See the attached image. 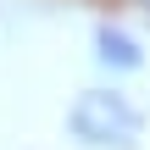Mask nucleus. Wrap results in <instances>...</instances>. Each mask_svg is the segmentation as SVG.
I'll list each match as a JSON object with an SVG mask.
<instances>
[{
    "instance_id": "f257e3e1",
    "label": "nucleus",
    "mask_w": 150,
    "mask_h": 150,
    "mask_svg": "<svg viewBox=\"0 0 150 150\" xmlns=\"http://www.w3.org/2000/svg\"><path fill=\"white\" fill-rule=\"evenodd\" d=\"M67 128L89 150H134L145 134V117L122 89H83L67 106Z\"/></svg>"
},
{
    "instance_id": "f03ea898",
    "label": "nucleus",
    "mask_w": 150,
    "mask_h": 150,
    "mask_svg": "<svg viewBox=\"0 0 150 150\" xmlns=\"http://www.w3.org/2000/svg\"><path fill=\"white\" fill-rule=\"evenodd\" d=\"M95 56H100L106 67H117V72H134V67L145 61V56H139V45H134L122 28H100V33H95Z\"/></svg>"
},
{
    "instance_id": "7ed1b4c3",
    "label": "nucleus",
    "mask_w": 150,
    "mask_h": 150,
    "mask_svg": "<svg viewBox=\"0 0 150 150\" xmlns=\"http://www.w3.org/2000/svg\"><path fill=\"white\" fill-rule=\"evenodd\" d=\"M128 6H134V11H145V17H150V0H128Z\"/></svg>"
}]
</instances>
